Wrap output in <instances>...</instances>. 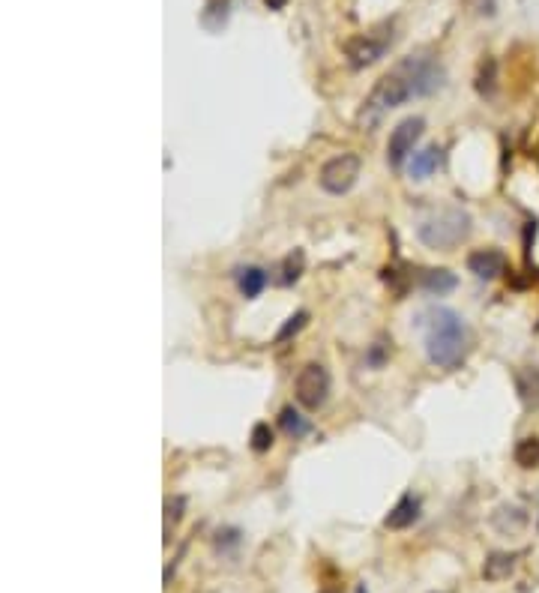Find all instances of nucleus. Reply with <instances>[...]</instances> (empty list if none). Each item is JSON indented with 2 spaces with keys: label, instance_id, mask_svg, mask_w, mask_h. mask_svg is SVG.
<instances>
[{
  "label": "nucleus",
  "instance_id": "obj_18",
  "mask_svg": "<svg viewBox=\"0 0 539 593\" xmlns=\"http://www.w3.org/2000/svg\"><path fill=\"white\" fill-rule=\"evenodd\" d=\"M303 324H306V312H297L294 318H288V324L282 327V333H279L276 339H279V342H285V339H288L291 333H297V330H300Z\"/></svg>",
  "mask_w": 539,
  "mask_h": 593
},
{
  "label": "nucleus",
  "instance_id": "obj_9",
  "mask_svg": "<svg viewBox=\"0 0 539 593\" xmlns=\"http://www.w3.org/2000/svg\"><path fill=\"white\" fill-rule=\"evenodd\" d=\"M417 519H420V498L402 495L399 504H396V507L390 510V516L384 519V525H387L390 531H405V528H411Z\"/></svg>",
  "mask_w": 539,
  "mask_h": 593
},
{
  "label": "nucleus",
  "instance_id": "obj_6",
  "mask_svg": "<svg viewBox=\"0 0 539 593\" xmlns=\"http://www.w3.org/2000/svg\"><path fill=\"white\" fill-rule=\"evenodd\" d=\"M330 396V375L321 363H306L297 375V402L309 411H318Z\"/></svg>",
  "mask_w": 539,
  "mask_h": 593
},
{
  "label": "nucleus",
  "instance_id": "obj_4",
  "mask_svg": "<svg viewBox=\"0 0 539 593\" xmlns=\"http://www.w3.org/2000/svg\"><path fill=\"white\" fill-rule=\"evenodd\" d=\"M360 156L357 153H342V156H333L324 168H321V189L330 192V195H345L354 189L357 177H360Z\"/></svg>",
  "mask_w": 539,
  "mask_h": 593
},
{
  "label": "nucleus",
  "instance_id": "obj_13",
  "mask_svg": "<svg viewBox=\"0 0 539 593\" xmlns=\"http://www.w3.org/2000/svg\"><path fill=\"white\" fill-rule=\"evenodd\" d=\"M279 426H282V432H285L288 438H294V441H300V438H306V435L312 432L309 420H306V417H300L294 408H282V414H279Z\"/></svg>",
  "mask_w": 539,
  "mask_h": 593
},
{
  "label": "nucleus",
  "instance_id": "obj_10",
  "mask_svg": "<svg viewBox=\"0 0 539 593\" xmlns=\"http://www.w3.org/2000/svg\"><path fill=\"white\" fill-rule=\"evenodd\" d=\"M441 162H444V150H441L438 144L423 147V150H417V153L411 156V177H414V180H429V177L441 168Z\"/></svg>",
  "mask_w": 539,
  "mask_h": 593
},
{
  "label": "nucleus",
  "instance_id": "obj_16",
  "mask_svg": "<svg viewBox=\"0 0 539 593\" xmlns=\"http://www.w3.org/2000/svg\"><path fill=\"white\" fill-rule=\"evenodd\" d=\"M303 264H306L303 249H294V252L282 261V282H285V285H294V282L303 276Z\"/></svg>",
  "mask_w": 539,
  "mask_h": 593
},
{
  "label": "nucleus",
  "instance_id": "obj_1",
  "mask_svg": "<svg viewBox=\"0 0 539 593\" xmlns=\"http://www.w3.org/2000/svg\"><path fill=\"white\" fill-rule=\"evenodd\" d=\"M441 84H444L441 63L429 54H411V57L399 60L390 72H384L381 81L372 87V93L366 96V102L360 108V123L375 126L387 111H393L417 96H429Z\"/></svg>",
  "mask_w": 539,
  "mask_h": 593
},
{
  "label": "nucleus",
  "instance_id": "obj_19",
  "mask_svg": "<svg viewBox=\"0 0 539 593\" xmlns=\"http://www.w3.org/2000/svg\"><path fill=\"white\" fill-rule=\"evenodd\" d=\"M534 393H537V402H539V372H534Z\"/></svg>",
  "mask_w": 539,
  "mask_h": 593
},
{
  "label": "nucleus",
  "instance_id": "obj_7",
  "mask_svg": "<svg viewBox=\"0 0 539 593\" xmlns=\"http://www.w3.org/2000/svg\"><path fill=\"white\" fill-rule=\"evenodd\" d=\"M393 45V33H378V30H369V33H360L348 42V60L354 69H363V66H372L378 63L387 48Z\"/></svg>",
  "mask_w": 539,
  "mask_h": 593
},
{
  "label": "nucleus",
  "instance_id": "obj_8",
  "mask_svg": "<svg viewBox=\"0 0 539 593\" xmlns=\"http://www.w3.org/2000/svg\"><path fill=\"white\" fill-rule=\"evenodd\" d=\"M507 267H510V261H507V255L501 249H477V252L468 255V270L477 279H486V282L504 276Z\"/></svg>",
  "mask_w": 539,
  "mask_h": 593
},
{
  "label": "nucleus",
  "instance_id": "obj_14",
  "mask_svg": "<svg viewBox=\"0 0 539 593\" xmlns=\"http://www.w3.org/2000/svg\"><path fill=\"white\" fill-rule=\"evenodd\" d=\"M516 561H519V555H492L489 561H486V579H492V582H501V579H507L513 570H516Z\"/></svg>",
  "mask_w": 539,
  "mask_h": 593
},
{
  "label": "nucleus",
  "instance_id": "obj_15",
  "mask_svg": "<svg viewBox=\"0 0 539 593\" xmlns=\"http://www.w3.org/2000/svg\"><path fill=\"white\" fill-rule=\"evenodd\" d=\"M516 465L531 471V468H539V438H525L519 441L516 447Z\"/></svg>",
  "mask_w": 539,
  "mask_h": 593
},
{
  "label": "nucleus",
  "instance_id": "obj_12",
  "mask_svg": "<svg viewBox=\"0 0 539 593\" xmlns=\"http://www.w3.org/2000/svg\"><path fill=\"white\" fill-rule=\"evenodd\" d=\"M420 285L429 291V294H450L456 285H459V279H456V273H450V270H426L423 276H420Z\"/></svg>",
  "mask_w": 539,
  "mask_h": 593
},
{
  "label": "nucleus",
  "instance_id": "obj_2",
  "mask_svg": "<svg viewBox=\"0 0 539 593\" xmlns=\"http://www.w3.org/2000/svg\"><path fill=\"white\" fill-rule=\"evenodd\" d=\"M423 339L426 354L438 369H459L468 357V327L462 315L447 306H432L423 315Z\"/></svg>",
  "mask_w": 539,
  "mask_h": 593
},
{
  "label": "nucleus",
  "instance_id": "obj_21",
  "mask_svg": "<svg viewBox=\"0 0 539 593\" xmlns=\"http://www.w3.org/2000/svg\"><path fill=\"white\" fill-rule=\"evenodd\" d=\"M360 593H363V591H360Z\"/></svg>",
  "mask_w": 539,
  "mask_h": 593
},
{
  "label": "nucleus",
  "instance_id": "obj_11",
  "mask_svg": "<svg viewBox=\"0 0 539 593\" xmlns=\"http://www.w3.org/2000/svg\"><path fill=\"white\" fill-rule=\"evenodd\" d=\"M237 285L246 300H255L267 288V273L261 267H243V270H237Z\"/></svg>",
  "mask_w": 539,
  "mask_h": 593
},
{
  "label": "nucleus",
  "instance_id": "obj_17",
  "mask_svg": "<svg viewBox=\"0 0 539 593\" xmlns=\"http://www.w3.org/2000/svg\"><path fill=\"white\" fill-rule=\"evenodd\" d=\"M270 447H273V429L267 423H258L252 429V450L255 453H267Z\"/></svg>",
  "mask_w": 539,
  "mask_h": 593
},
{
  "label": "nucleus",
  "instance_id": "obj_20",
  "mask_svg": "<svg viewBox=\"0 0 539 593\" xmlns=\"http://www.w3.org/2000/svg\"><path fill=\"white\" fill-rule=\"evenodd\" d=\"M267 3H270V6H273V9H279V6H282V3H285V0H267Z\"/></svg>",
  "mask_w": 539,
  "mask_h": 593
},
{
  "label": "nucleus",
  "instance_id": "obj_5",
  "mask_svg": "<svg viewBox=\"0 0 539 593\" xmlns=\"http://www.w3.org/2000/svg\"><path fill=\"white\" fill-rule=\"evenodd\" d=\"M423 132H426V120H423V117H405V120L393 129L390 144H387V162H390V168L399 171V168L414 156V147H417V141L423 138Z\"/></svg>",
  "mask_w": 539,
  "mask_h": 593
},
{
  "label": "nucleus",
  "instance_id": "obj_3",
  "mask_svg": "<svg viewBox=\"0 0 539 593\" xmlns=\"http://www.w3.org/2000/svg\"><path fill=\"white\" fill-rule=\"evenodd\" d=\"M420 240L429 246V249H444L450 252L453 246H459L468 234H471V216L462 210V207H447L435 216H429L423 225H420Z\"/></svg>",
  "mask_w": 539,
  "mask_h": 593
}]
</instances>
